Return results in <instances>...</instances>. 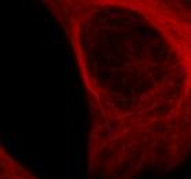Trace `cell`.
Returning <instances> with one entry per match:
<instances>
[{
  "mask_svg": "<svg viewBox=\"0 0 191 179\" xmlns=\"http://www.w3.org/2000/svg\"><path fill=\"white\" fill-rule=\"evenodd\" d=\"M17 136H18V138H17V139H22V138H23V132H22V131H18V132H17Z\"/></svg>",
  "mask_w": 191,
  "mask_h": 179,
  "instance_id": "5bb4252c",
  "label": "cell"
},
{
  "mask_svg": "<svg viewBox=\"0 0 191 179\" xmlns=\"http://www.w3.org/2000/svg\"><path fill=\"white\" fill-rule=\"evenodd\" d=\"M187 72V66H183V67H180V69H179V76H183L184 73Z\"/></svg>",
  "mask_w": 191,
  "mask_h": 179,
  "instance_id": "7c38bea8",
  "label": "cell"
},
{
  "mask_svg": "<svg viewBox=\"0 0 191 179\" xmlns=\"http://www.w3.org/2000/svg\"><path fill=\"white\" fill-rule=\"evenodd\" d=\"M14 156H15V158H18L19 161H21V160H23V154L21 153V152H18V153H15V154H14Z\"/></svg>",
  "mask_w": 191,
  "mask_h": 179,
  "instance_id": "4fadbf2b",
  "label": "cell"
},
{
  "mask_svg": "<svg viewBox=\"0 0 191 179\" xmlns=\"http://www.w3.org/2000/svg\"><path fill=\"white\" fill-rule=\"evenodd\" d=\"M43 22H44V23H48V22H50V18H48V17H44V18H43Z\"/></svg>",
  "mask_w": 191,
  "mask_h": 179,
  "instance_id": "d6986e66",
  "label": "cell"
},
{
  "mask_svg": "<svg viewBox=\"0 0 191 179\" xmlns=\"http://www.w3.org/2000/svg\"><path fill=\"white\" fill-rule=\"evenodd\" d=\"M105 14H107V18H110V19L120 18V17H121V13H118V11H114V10H109V8L105 10Z\"/></svg>",
  "mask_w": 191,
  "mask_h": 179,
  "instance_id": "5b68a950",
  "label": "cell"
},
{
  "mask_svg": "<svg viewBox=\"0 0 191 179\" xmlns=\"http://www.w3.org/2000/svg\"><path fill=\"white\" fill-rule=\"evenodd\" d=\"M153 37H154V43H158V42H160V39H158V35H157V33H155Z\"/></svg>",
  "mask_w": 191,
  "mask_h": 179,
  "instance_id": "9a60e30c",
  "label": "cell"
},
{
  "mask_svg": "<svg viewBox=\"0 0 191 179\" xmlns=\"http://www.w3.org/2000/svg\"><path fill=\"white\" fill-rule=\"evenodd\" d=\"M149 98V94H146V95H142L140 96V101H145V99H147Z\"/></svg>",
  "mask_w": 191,
  "mask_h": 179,
  "instance_id": "e0dca14e",
  "label": "cell"
},
{
  "mask_svg": "<svg viewBox=\"0 0 191 179\" xmlns=\"http://www.w3.org/2000/svg\"><path fill=\"white\" fill-rule=\"evenodd\" d=\"M151 44H146L145 47H143V50H145V54L146 55H150V50H151Z\"/></svg>",
  "mask_w": 191,
  "mask_h": 179,
  "instance_id": "30bf717a",
  "label": "cell"
},
{
  "mask_svg": "<svg viewBox=\"0 0 191 179\" xmlns=\"http://www.w3.org/2000/svg\"><path fill=\"white\" fill-rule=\"evenodd\" d=\"M74 154H66V177L73 178L76 175V160Z\"/></svg>",
  "mask_w": 191,
  "mask_h": 179,
  "instance_id": "6da1fadb",
  "label": "cell"
},
{
  "mask_svg": "<svg viewBox=\"0 0 191 179\" xmlns=\"http://www.w3.org/2000/svg\"><path fill=\"white\" fill-rule=\"evenodd\" d=\"M147 42H149V40H147V37L145 36V33H143V32H140V33L137 35V43L145 47L146 44H147Z\"/></svg>",
  "mask_w": 191,
  "mask_h": 179,
  "instance_id": "52a82bcc",
  "label": "cell"
},
{
  "mask_svg": "<svg viewBox=\"0 0 191 179\" xmlns=\"http://www.w3.org/2000/svg\"><path fill=\"white\" fill-rule=\"evenodd\" d=\"M99 69H101V72H107V69H106V67H105V66H101V67H99Z\"/></svg>",
  "mask_w": 191,
  "mask_h": 179,
  "instance_id": "ffe728a7",
  "label": "cell"
},
{
  "mask_svg": "<svg viewBox=\"0 0 191 179\" xmlns=\"http://www.w3.org/2000/svg\"><path fill=\"white\" fill-rule=\"evenodd\" d=\"M78 91H72V110H78Z\"/></svg>",
  "mask_w": 191,
  "mask_h": 179,
  "instance_id": "277c9868",
  "label": "cell"
},
{
  "mask_svg": "<svg viewBox=\"0 0 191 179\" xmlns=\"http://www.w3.org/2000/svg\"><path fill=\"white\" fill-rule=\"evenodd\" d=\"M65 66L66 67H72L73 66V58L70 55H67L66 59H65Z\"/></svg>",
  "mask_w": 191,
  "mask_h": 179,
  "instance_id": "ba28073f",
  "label": "cell"
},
{
  "mask_svg": "<svg viewBox=\"0 0 191 179\" xmlns=\"http://www.w3.org/2000/svg\"><path fill=\"white\" fill-rule=\"evenodd\" d=\"M33 165L36 167L39 171H44V169H46V161H44V160H34L33 161Z\"/></svg>",
  "mask_w": 191,
  "mask_h": 179,
  "instance_id": "8992f818",
  "label": "cell"
},
{
  "mask_svg": "<svg viewBox=\"0 0 191 179\" xmlns=\"http://www.w3.org/2000/svg\"><path fill=\"white\" fill-rule=\"evenodd\" d=\"M183 177H191V169H190V171H187V172H184Z\"/></svg>",
  "mask_w": 191,
  "mask_h": 179,
  "instance_id": "ac0fdd59",
  "label": "cell"
},
{
  "mask_svg": "<svg viewBox=\"0 0 191 179\" xmlns=\"http://www.w3.org/2000/svg\"><path fill=\"white\" fill-rule=\"evenodd\" d=\"M155 179H165V178H164V177H157Z\"/></svg>",
  "mask_w": 191,
  "mask_h": 179,
  "instance_id": "7402d4cb",
  "label": "cell"
},
{
  "mask_svg": "<svg viewBox=\"0 0 191 179\" xmlns=\"http://www.w3.org/2000/svg\"><path fill=\"white\" fill-rule=\"evenodd\" d=\"M84 179H98V178L94 177V175H87V177H85Z\"/></svg>",
  "mask_w": 191,
  "mask_h": 179,
  "instance_id": "2e32d148",
  "label": "cell"
},
{
  "mask_svg": "<svg viewBox=\"0 0 191 179\" xmlns=\"http://www.w3.org/2000/svg\"><path fill=\"white\" fill-rule=\"evenodd\" d=\"M132 179H143V178H140V177H133Z\"/></svg>",
  "mask_w": 191,
  "mask_h": 179,
  "instance_id": "44dd1931",
  "label": "cell"
},
{
  "mask_svg": "<svg viewBox=\"0 0 191 179\" xmlns=\"http://www.w3.org/2000/svg\"><path fill=\"white\" fill-rule=\"evenodd\" d=\"M128 47H129V51L133 52L135 48H136V44H135V43H132V42H128Z\"/></svg>",
  "mask_w": 191,
  "mask_h": 179,
  "instance_id": "8fae6325",
  "label": "cell"
},
{
  "mask_svg": "<svg viewBox=\"0 0 191 179\" xmlns=\"http://www.w3.org/2000/svg\"><path fill=\"white\" fill-rule=\"evenodd\" d=\"M0 142L2 143H6L7 145V148H8V150L11 152V153H18V139L17 138H10V139H7V140H4L2 138L0 139Z\"/></svg>",
  "mask_w": 191,
  "mask_h": 179,
  "instance_id": "3957f363",
  "label": "cell"
},
{
  "mask_svg": "<svg viewBox=\"0 0 191 179\" xmlns=\"http://www.w3.org/2000/svg\"><path fill=\"white\" fill-rule=\"evenodd\" d=\"M50 43H51L52 46H61L62 44V39H61L59 35H57L52 23H50Z\"/></svg>",
  "mask_w": 191,
  "mask_h": 179,
  "instance_id": "7a4b0ae2",
  "label": "cell"
},
{
  "mask_svg": "<svg viewBox=\"0 0 191 179\" xmlns=\"http://www.w3.org/2000/svg\"><path fill=\"white\" fill-rule=\"evenodd\" d=\"M109 84H110L111 87H118V86H120L118 81H117L116 79H110V80H109Z\"/></svg>",
  "mask_w": 191,
  "mask_h": 179,
  "instance_id": "9c48e42d",
  "label": "cell"
}]
</instances>
